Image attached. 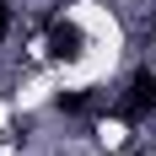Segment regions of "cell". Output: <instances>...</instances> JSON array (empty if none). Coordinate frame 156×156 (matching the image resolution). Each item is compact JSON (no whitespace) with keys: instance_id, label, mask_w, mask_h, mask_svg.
Listing matches in <instances>:
<instances>
[{"instance_id":"6da1fadb","label":"cell","mask_w":156,"mask_h":156,"mask_svg":"<svg viewBox=\"0 0 156 156\" xmlns=\"http://www.w3.org/2000/svg\"><path fill=\"white\" fill-rule=\"evenodd\" d=\"M145 113H156V76L151 70H140L129 81V97H124V119H145Z\"/></svg>"},{"instance_id":"7a4b0ae2","label":"cell","mask_w":156,"mask_h":156,"mask_svg":"<svg viewBox=\"0 0 156 156\" xmlns=\"http://www.w3.org/2000/svg\"><path fill=\"white\" fill-rule=\"evenodd\" d=\"M81 48H86V32L76 22H54L48 27V54L54 59H81Z\"/></svg>"},{"instance_id":"3957f363","label":"cell","mask_w":156,"mask_h":156,"mask_svg":"<svg viewBox=\"0 0 156 156\" xmlns=\"http://www.w3.org/2000/svg\"><path fill=\"white\" fill-rule=\"evenodd\" d=\"M54 108H59V113H86V108H92V92H59Z\"/></svg>"},{"instance_id":"277c9868","label":"cell","mask_w":156,"mask_h":156,"mask_svg":"<svg viewBox=\"0 0 156 156\" xmlns=\"http://www.w3.org/2000/svg\"><path fill=\"white\" fill-rule=\"evenodd\" d=\"M151 38H156V16H151Z\"/></svg>"}]
</instances>
